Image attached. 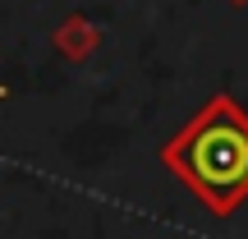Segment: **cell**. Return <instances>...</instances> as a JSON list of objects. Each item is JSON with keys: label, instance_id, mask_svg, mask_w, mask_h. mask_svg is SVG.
<instances>
[{"label": "cell", "instance_id": "1", "mask_svg": "<svg viewBox=\"0 0 248 239\" xmlns=\"http://www.w3.org/2000/svg\"><path fill=\"white\" fill-rule=\"evenodd\" d=\"M161 166L212 216H230L248 198V111L230 92H216L198 115L161 143Z\"/></svg>", "mask_w": 248, "mask_h": 239}, {"label": "cell", "instance_id": "2", "mask_svg": "<svg viewBox=\"0 0 248 239\" xmlns=\"http://www.w3.org/2000/svg\"><path fill=\"white\" fill-rule=\"evenodd\" d=\"M5 92H9V88H5V83H0V97H5Z\"/></svg>", "mask_w": 248, "mask_h": 239}]
</instances>
